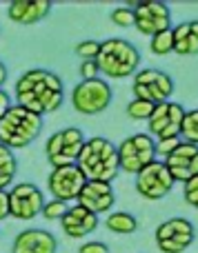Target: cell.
Returning <instances> with one entry per match:
<instances>
[{
	"label": "cell",
	"mask_w": 198,
	"mask_h": 253,
	"mask_svg": "<svg viewBox=\"0 0 198 253\" xmlns=\"http://www.w3.org/2000/svg\"><path fill=\"white\" fill-rule=\"evenodd\" d=\"M9 109H11V98H9V93L4 89H0V120Z\"/></svg>",
	"instance_id": "34"
},
{
	"label": "cell",
	"mask_w": 198,
	"mask_h": 253,
	"mask_svg": "<svg viewBox=\"0 0 198 253\" xmlns=\"http://www.w3.org/2000/svg\"><path fill=\"white\" fill-rule=\"evenodd\" d=\"M176 180L172 178L165 160H154L136 175V191L145 200H163L169 196Z\"/></svg>",
	"instance_id": "9"
},
{
	"label": "cell",
	"mask_w": 198,
	"mask_h": 253,
	"mask_svg": "<svg viewBox=\"0 0 198 253\" xmlns=\"http://www.w3.org/2000/svg\"><path fill=\"white\" fill-rule=\"evenodd\" d=\"M76 56L83 58V60H96L98 53H100V42L98 40H83V42L76 44Z\"/></svg>",
	"instance_id": "26"
},
{
	"label": "cell",
	"mask_w": 198,
	"mask_h": 253,
	"mask_svg": "<svg viewBox=\"0 0 198 253\" xmlns=\"http://www.w3.org/2000/svg\"><path fill=\"white\" fill-rule=\"evenodd\" d=\"M181 138L183 142H190L198 147V109L185 111V120L181 126Z\"/></svg>",
	"instance_id": "24"
},
{
	"label": "cell",
	"mask_w": 198,
	"mask_h": 253,
	"mask_svg": "<svg viewBox=\"0 0 198 253\" xmlns=\"http://www.w3.org/2000/svg\"><path fill=\"white\" fill-rule=\"evenodd\" d=\"M85 184H87V178L78 169V165L51 169V173L47 178V187H49V193L53 196V200L67 202V205L69 202H78V196Z\"/></svg>",
	"instance_id": "11"
},
{
	"label": "cell",
	"mask_w": 198,
	"mask_h": 253,
	"mask_svg": "<svg viewBox=\"0 0 198 253\" xmlns=\"http://www.w3.org/2000/svg\"><path fill=\"white\" fill-rule=\"evenodd\" d=\"M85 142H87V138H85L83 131L76 129V126H67V129H60V131H56V133H51L47 144H45V153H47L49 165H51L53 169L76 165Z\"/></svg>",
	"instance_id": "5"
},
{
	"label": "cell",
	"mask_w": 198,
	"mask_h": 253,
	"mask_svg": "<svg viewBox=\"0 0 198 253\" xmlns=\"http://www.w3.org/2000/svg\"><path fill=\"white\" fill-rule=\"evenodd\" d=\"M60 227L69 238L78 240V238H85L92 231H96L98 215L92 213V211H87L85 207L74 205V207H69V211L65 213V218L60 220Z\"/></svg>",
	"instance_id": "18"
},
{
	"label": "cell",
	"mask_w": 198,
	"mask_h": 253,
	"mask_svg": "<svg viewBox=\"0 0 198 253\" xmlns=\"http://www.w3.org/2000/svg\"><path fill=\"white\" fill-rule=\"evenodd\" d=\"M105 224L111 233H118V236H129V233H134L138 229V220L134 218L132 213H127V211L109 213V218H107Z\"/></svg>",
	"instance_id": "22"
},
{
	"label": "cell",
	"mask_w": 198,
	"mask_h": 253,
	"mask_svg": "<svg viewBox=\"0 0 198 253\" xmlns=\"http://www.w3.org/2000/svg\"><path fill=\"white\" fill-rule=\"evenodd\" d=\"M69 211V205L67 202H60V200H49L45 202V209H43V215L47 220H62L65 213Z\"/></svg>",
	"instance_id": "28"
},
{
	"label": "cell",
	"mask_w": 198,
	"mask_h": 253,
	"mask_svg": "<svg viewBox=\"0 0 198 253\" xmlns=\"http://www.w3.org/2000/svg\"><path fill=\"white\" fill-rule=\"evenodd\" d=\"M18 162L11 149H7L4 144H0V191H7V187L16 178Z\"/></svg>",
	"instance_id": "21"
},
{
	"label": "cell",
	"mask_w": 198,
	"mask_h": 253,
	"mask_svg": "<svg viewBox=\"0 0 198 253\" xmlns=\"http://www.w3.org/2000/svg\"><path fill=\"white\" fill-rule=\"evenodd\" d=\"M58 240L45 229H25L16 236L11 253H56Z\"/></svg>",
	"instance_id": "17"
},
{
	"label": "cell",
	"mask_w": 198,
	"mask_h": 253,
	"mask_svg": "<svg viewBox=\"0 0 198 253\" xmlns=\"http://www.w3.org/2000/svg\"><path fill=\"white\" fill-rule=\"evenodd\" d=\"M78 253H109V247L105 242H85Z\"/></svg>",
	"instance_id": "32"
},
{
	"label": "cell",
	"mask_w": 198,
	"mask_h": 253,
	"mask_svg": "<svg viewBox=\"0 0 198 253\" xmlns=\"http://www.w3.org/2000/svg\"><path fill=\"white\" fill-rule=\"evenodd\" d=\"M43 131V116L29 111L27 107L11 105V109L0 120V144L7 149H25Z\"/></svg>",
	"instance_id": "3"
},
{
	"label": "cell",
	"mask_w": 198,
	"mask_h": 253,
	"mask_svg": "<svg viewBox=\"0 0 198 253\" xmlns=\"http://www.w3.org/2000/svg\"><path fill=\"white\" fill-rule=\"evenodd\" d=\"M149 49H151L154 56H167V53H174V34H172V29L151 36Z\"/></svg>",
	"instance_id": "23"
},
{
	"label": "cell",
	"mask_w": 198,
	"mask_h": 253,
	"mask_svg": "<svg viewBox=\"0 0 198 253\" xmlns=\"http://www.w3.org/2000/svg\"><path fill=\"white\" fill-rule=\"evenodd\" d=\"M132 91L136 100L160 105V102H167L174 93V80L172 76L160 69H143L134 76Z\"/></svg>",
	"instance_id": "8"
},
{
	"label": "cell",
	"mask_w": 198,
	"mask_h": 253,
	"mask_svg": "<svg viewBox=\"0 0 198 253\" xmlns=\"http://www.w3.org/2000/svg\"><path fill=\"white\" fill-rule=\"evenodd\" d=\"M134 27L145 36H156L160 31L172 29V13L165 2L158 0H145V2L134 4Z\"/></svg>",
	"instance_id": "14"
},
{
	"label": "cell",
	"mask_w": 198,
	"mask_h": 253,
	"mask_svg": "<svg viewBox=\"0 0 198 253\" xmlns=\"http://www.w3.org/2000/svg\"><path fill=\"white\" fill-rule=\"evenodd\" d=\"M185 120V107L178 102H160L154 107V114L147 120L149 126V135L158 140H167V138H181V126Z\"/></svg>",
	"instance_id": "12"
},
{
	"label": "cell",
	"mask_w": 198,
	"mask_h": 253,
	"mask_svg": "<svg viewBox=\"0 0 198 253\" xmlns=\"http://www.w3.org/2000/svg\"><path fill=\"white\" fill-rule=\"evenodd\" d=\"M11 215V207H9V191H0V222Z\"/></svg>",
	"instance_id": "33"
},
{
	"label": "cell",
	"mask_w": 198,
	"mask_h": 253,
	"mask_svg": "<svg viewBox=\"0 0 198 253\" xmlns=\"http://www.w3.org/2000/svg\"><path fill=\"white\" fill-rule=\"evenodd\" d=\"M76 165H78V169L83 171L87 180L111 184L120 171L118 147H114V142H109V140L102 138V135L89 138L87 142H85Z\"/></svg>",
	"instance_id": "2"
},
{
	"label": "cell",
	"mask_w": 198,
	"mask_h": 253,
	"mask_svg": "<svg viewBox=\"0 0 198 253\" xmlns=\"http://www.w3.org/2000/svg\"><path fill=\"white\" fill-rule=\"evenodd\" d=\"M174 53L178 56H196L198 53V20H187L172 27Z\"/></svg>",
	"instance_id": "20"
},
{
	"label": "cell",
	"mask_w": 198,
	"mask_h": 253,
	"mask_svg": "<svg viewBox=\"0 0 198 253\" xmlns=\"http://www.w3.org/2000/svg\"><path fill=\"white\" fill-rule=\"evenodd\" d=\"M114 202H116V196H114V189H111L109 182H94V180H87V184L83 187L76 205L85 207L87 211L98 215V213H107V211L114 207Z\"/></svg>",
	"instance_id": "16"
},
{
	"label": "cell",
	"mask_w": 198,
	"mask_h": 253,
	"mask_svg": "<svg viewBox=\"0 0 198 253\" xmlns=\"http://www.w3.org/2000/svg\"><path fill=\"white\" fill-rule=\"evenodd\" d=\"M111 98H114V93H111L109 84L102 78H94L76 84L74 93H71V105L83 116H96L109 107Z\"/></svg>",
	"instance_id": "7"
},
{
	"label": "cell",
	"mask_w": 198,
	"mask_h": 253,
	"mask_svg": "<svg viewBox=\"0 0 198 253\" xmlns=\"http://www.w3.org/2000/svg\"><path fill=\"white\" fill-rule=\"evenodd\" d=\"M109 18L116 27H132L134 22H136V18H134V7H125V4L123 7H116Z\"/></svg>",
	"instance_id": "27"
},
{
	"label": "cell",
	"mask_w": 198,
	"mask_h": 253,
	"mask_svg": "<svg viewBox=\"0 0 198 253\" xmlns=\"http://www.w3.org/2000/svg\"><path fill=\"white\" fill-rule=\"evenodd\" d=\"M9 207L11 218L16 220H34L45 209V196L36 184L20 182L9 189Z\"/></svg>",
	"instance_id": "13"
},
{
	"label": "cell",
	"mask_w": 198,
	"mask_h": 253,
	"mask_svg": "<svg viewBox=\"0 0 198 253\" xmlns=\"http://www.w3.org/2000/svg\"><path fill=\"white\" fill-rule=\"evenodd\" d=\"M154 107L156 105H151V102L136 100V98H134V100L127 105V116L132 120H149L151 114H154Z\"/></svg>",
	"instance_id": "25"
},
{
	"label": "cell",
	"mask_w": 198,
	"mask_h": 253,
	"mask_svg": "<svg viewBox=\"0 0 198 253\" xmlns=\"http://www.w3.org/2000/svg\"><path fill=\"white\" fill-rule=\"evenodd\" d=\"M16 100L38 116L53 114L62 107V80L49 69H29L16 80Z\"/></svg>",
	"instance_id": "1"
},
{
	"label": "cell",
	"mask_w": 198,
	"mask_h": 253,
	"mask_svg": "<svg viewBox=\"0 0 198 253\" xmlns=\"http://www.w3.org/2000/svg\"><path fill=\"white\" fill-rule=\"evenodd\" d=\"M183 196H185V200L190 202L192 207H196L198 209V175L196 178H192L190 182L183 184Z\"/></svg>",
	"instance_id": "30"
},
{
	"label": "cell",
	"mask_w": 198,
	"mask_h": 253,
	"mask_svg": "<svg viewBox=\"0 0 198 253\" xmlns=\"http://www.w3.org/2000/svg\"><path fill=\"white\" fill-rule=\"evenodd\" d=\"M98 74H100V69H98L96 60L80 62V76H83V80H94V78H98Z\"/></svg>",
	"instance_id": "31"
},
{
	"label": "cell",
	"mask_w": 198,
	"mask_h": 253,
	"mask_svg": "<svg viewBox=\"0 0 198 253\" xmlns=\"http://www.w3.org/2000/svg\"><path fill=\"white\" fill-rule=\"evenodd\" d=\"M196 238L194 224L187 218H169L156 229V247L163 253H183Z\"/></svg>",
	"instance_id": "10"
},
{
	"label": "cell",
	"mask_w": 198,
	"mask_h": 253,
	"mask_svg": "<svg viewBox=\"0 0 198 253\" xmlns=\"http://www.w3.org/2000/svg\"><path fill=\"white\" fill-rule=\"evenodd\" d=\"M4 80H7V67H4L2 62H0V89H2Z\"/></svg>",
	"instance_id": "35"
},
{
	"label": "cell",
	"mask_w": 198,
	"mask_h": 253,
	"mask_svg": "<svg viewBox=\"0 0 198 253\" xmlns=\"http://www.w3.org/2000/svg\"><path fill=\"white\" fill-rule=\"evenodd\" d=\"M96 65L100 74L109 76V78H127V76H136L138 67H141V53L132 42L123 38H109L100 42V53L96 58Z\"/></svg>",
	"instance_id": "4"
},
{
	"label": "cell",
	"mask_w": 198,
	"mask_h": 253,
	"mask_svg": "<svg viewBox=\"0 0 198 253\" xmlns=\"http://www.w3.org/2000/svg\"><path fill=\"white\" fill-rule=\"evenodd\" d=\"M51 11L49 0H11L7 16L18 25H36Z\"/></svg>",
	"instance_id": "19"
},
{
	"label": "cell",
	"mask_w": 198,
	"mask_h": 253,
	"mask_svg": "<svg viewBox=\"0 0 198 253\" xmlns=\"http://www.w3.org/2000/svg\"><path fill=\"white\" fill-rule=\"evenodd\" d=\"M156 160V140L149 133H134L118 144V162L125 173L138 175Z\"/></svg>",
	"instance_id": "6"
},
{
	"label": "cell",
	"mask_w": 198,
	"mask_h": 253,
	"mask_svg": "<svg viewBox=\"0 0 198 253\" xmlns=\"http://www.w3.org/2000/svg\"><path fill=\"white\" fill-rule=\"evenodd\" d=\"M165 165L176 182H190L192 178L198 175V147L190 142H181L172 156L165 158Z\"/></svg>",
	"instance_id": "15"
},
{
	"label": "cell",
	"mask_w": 198,
	"mask_h": 253,
	"mask_svg": "<svg viewBox=\"0 0 198 253\" xmlns=\"http://www.w3.org/2000/svg\"><path fill=\"white\" fill-rule=\"evenodd\" d=\"M183 140L181 138H167V140H158L156 142V156H163V158H167V156H172L174 151L178 149V144H181Z\"/></svg>",
	"instance_id": "29"
}]
</instances>
